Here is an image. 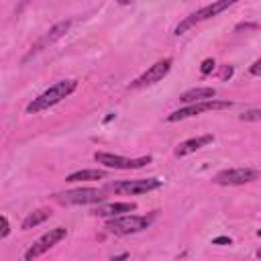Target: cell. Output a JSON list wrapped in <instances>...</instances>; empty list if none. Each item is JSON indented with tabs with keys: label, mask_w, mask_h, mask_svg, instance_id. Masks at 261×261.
<instances>
[{
	"label": "cell",
	"mask_w": 261,
	"mask_h": 261,
	"mask_svg": "<svg viewBox=\"0 0 261 261\" xmlns=\"http://www.w3.org/2000/svg\"><path fill=\"white\" fill-rule=\"evenodd\" d=\"M75 88H77V82H75V80H61V82H55V84H53L51 88H47L43 94H39L37 98H33V102H29L27 112H29V114L43 112V110L55 106L57 102H61L63 98H67Z\"/></svg>",
	"instance_id": "6da1fadb"
},
{
	"label": "cell",
	"mask_w": 261,
	"mask_h": 261,
	"mask_svg": "<svg viewBox=\"0 0 261 261\" xmlns=\"http://www.w3.org/2000/svg\"><path fill=\"white\" fill-rule=\"evenodd\" d=\"M155 220V214H149V216H137V214H122V216H116V218H110L106 222V230L112 232V234H118V237H124V234H135V232H141L145 228L151 226V222Z\"/></svg>",
	"instance_id": "7a4b0ae2"
},
{
	"label": "cell",
	"mask_w": 261,
	"mask_h": 261,
	"mask_svg": "<svg viewBox=\"0 0 261 261\" xmlns=\"http://www.w3.org/2000/svg\"><path fill=\"white\" fill-rule=\"evenodd\" d=\"M234 2L232 0H220V2H212V4H208V6H202L200 10H196V12H192L190 16H186L177 27H175V35H181V33H186L188 29H192L194 24H198V22H202V20H208V18H212V16H216V14H220L222 10H226L228 6H232Z\"/></svg>",
	"instance_id": "3957f363"
},
{
	"label": "cell",
	"mask_w": 261,
	"mask_h": 261,
	"mask_svg": "<svg viewBox=\"0 0 261 261\" xmlns=\"http://www.w3.org/2000/svg\"><path fill=\"white\" fill-rule=\"evenodd\" d=\"M232 102L230 100H204V102H196V104H188L175 112H171L167 116V122H177V120H184V118H190V116H198L202 112H210V110H224V108H230Z\"/></svg>",
	"instance_id": "277c9868"
},
{
	"label": "cell",
	"mask_w": 261,
	"mask_h": 261,
	"mask_svg": "<svg viewBox=\"0 0 261 261\" xmlns=\"http://www.w3.org/2000/svg\"><path fill=\"white\" fill-rule=\"evenodd\" d=\"M161 188V179L157 177H145V179H122V181H112L106 186V190L120 194V196H137V194H145L151 190Z\"/></svg>",
	"instance_id": "5b68a950"
},
{
	"label": "cell",
	"mask_w": 261,
	"mask_h": 261,
	"mask_svg": "<svg viewBox=\"0 0 261 261\" xmlns=\"http://www.w3.org/2000/svg\"><path fill=\"white\" fill-rule=\"evenodd\" d=\"M55 202L59 204H67V206H73V204H100L106 196L102 190H94V188H80V190H69V192H59V194H53L51 196Z\"/></svg>",
	"instance_id": "8992f818"
},
{
	"label": "cell",
	"mask_w": 261,
	"mask_h": 261,
	"mask_svg": "<svg viewBox=\"0 0 261 261\" xmlns=\"http://www.w3.org/2000/svg\"><path fill=\"white\" fill-rule=\"evenodd\" d=\"M261 177V171L259 169H253V167H234V169H222L218 171L212 181L216 186H243V184H249V181H255Z\"/></svg>",
	"instance_id": "52a82bcc"
},
{
	"label": "cell",
	"mask_w": 261,
	"mask_h": 261,
	"mask_svg": "<svg viewBox=\"0 0 261 261\" xmlns=\"http://www.w3.org/2000/svg\"><path fill=\"white\" fill-rule=\"evenodd\" d=\"M67 237V228L63 226H55L49 232H45L43 237H39L27 251H24V261H35L37 257H41L43 253H47L51 247H55L59 241H63Z\"/></svg>",
	"instance_id": "ba28073f"
},
{
	"label": "cell",
	"mask_w": 261,
	"mask_h": 261,
	"mask_svg": "<svg viewBox=\"0 0 261 261\" xmlns=\"http://www.w3.org/2000/svg\"><path fill=\"white\" fill-rule=\"evenodd\" d=\"M94 159H96L100 165L110 167V169H139V167H145L147 163H151V155H143V157L128 159V157H120V155L104 153V151L94 153Z\"/></svg>",
	"instance_id": "9c48e42d"
},
{
	"label": "cell",
	"mask_w": 261,
	"mask_h": 261,
	"mask_svg": "<svg viewBox=\"0 0 261 261\" xmlns=\"http://www.w3.org/2000/svg\"><path fill=\"white\" fill-rule=\"evenodd\" d=\"M171 57H165V59H159V61H155L145 73H141L133 84H130V88L133 90H139V88H145V86H151V84H157V82H161L167 73H169V69H171Z\"/></svg>",
	"instance_id": "30bf717a"
},
{
	"label": "cell",
	"mask_w": 261,
	"mask_h": 261,
	"mask_svg": "<svg viewBox=\"0 0 261 261\" xmlns=\"http://www.w3.org/2000/svg\"><path fill=\"white\" fill-rule=\"evenodd\" d=\"M69 27H71V20H61V22H57V24H53L49 31H47V35H43L33 47H31V51H29V55L24 57V61L29 59V57H33V55H37L39 51H43L47 45H51V43H55L57 39H61L67 31H69Z\"/></svg>",
	"instance_id": "8fae6325"
},
{
	"label": "cell",
	"mask_w": 261,
	"mask_h": 261,
	"mask_svg": "<svg viewBox=\"0 0 261 261\" xmlns=\"http://www.w3.org/2000/svg\"><path fill=\"white\" fill-rule=\"evenodd\" d=\"M137 210V204L135 202H112V204H100L96 206L92 212L96 216H104V218H116V216H122L124 212H133Z\"/></svg>",
	"instance_id": "7c38bea8"
},
{
	"label": "cell",
	"mask_w": 261,
	"mask_h": 261,
	"mask_svg": "<svg viewBox=\"0 0 261 261\" xmlns=\"http://www.w3.org/2000/svg\"><path fill=\"white\" fill-rule=\"evenodd\" d=\"M212 141H214V135H200V137L188 139V141H184V143H179V145L175 147V157H186V155H190V153H194V151L206 147V145L212 143Z\"/></svg>",
	"instance_id": "4fadbf2b"
},
{
	"label": "cell",
	"mask_w": 261,
	"mask_h": 261,
	"mask_svg": "<svg viewBox=\"0 0 261 261\" xmlns=\"http://www.w3.org/2000/svg\"><path fill=\"white\" fill-rule=\"evenodd\" d=\"M216 90L210 86H200V88H192L188 92H184L179 96V100L188 106V104H196V102H204V100H214Z\"/></svg>",
	"instance_id": "5bb4252c"
},
{
	"label": "cell",
	"mask_w": 261,
	"mask_h": 261,
	"mask_svg": "<svg viewBox=\"0 0 261 261\" xmlns=\"http://www.w3.org/2000/svg\"><path fill=\"white\" fill-rule=\"evenodd\" d=\"M106 171L104 169H80L73 171L65 177V181H96V179H104Z\"/></svg>",
	"instance_id": "9a60e30c"
},
{
	"label": "cell",
	"mask_w": 261,
	"mask_h": 261,
	"mask_svg": "<svg viewBox=\"0 0 261 261\" xmlns=\"http://www.w3.org/2000/svg\"><path fill=\"white\" fill-rule=\"evenodd\" d=\"M51 216V210H47V208H41V210H35V212H31L24 220H22V224H20V228L22 230H29V228H35V226H39L41 222H45L47 218Z\"/></svg>",
	"instance_id": "2e32d148"
},
{
	"label": "cell",
	"mask_w": 261,
	"mask_h": 261,
	"mask_svg": "<svg viewBox=\"0 0 261 261\" xmlns=\"http://www.w3.org/2000/svg\"><path fill=\"white\" fill-rule=\"evenodd\" d=\"M243 122H257L261 120V108H251V110H245L241 116H239Z\"/></svg>",
	"instance_id": "e0dca14e"
},
{
	"label": "cell",
	"mask_w": 261,
	"mask_h": 261,
	"mask_svg": "<svg viewBox=\"0 0 261 261\" xmlns=\"http://www.w3.org/2000/svg\"><path fill=\"white\" fill-rule=\"evenodd\" d=\"M214 65H216V63H214V59H212V57L204 59V61H202V65H200V71H202V75H208V73L214 69Z\"/></svg>",
	"instance_id": "ac0fdd59"
},
{
	"label": "cell",
	"mask_w": 261,
	"mask_h": 261,
	"mask_svg": "<svg viewBox=\"0 0 261 261\" xmlns=\"http://www.w3.org/2000/svg\"><path fill=\"white\" fill-rule=\"evenodd\" d=\"M8 232H10L8 218H6V216H2V230H0V239H6V237H8Z\"/></svg>",
	"instance_id": "d6986e66"
},
{
	"label": "cell",
	"mask_w": 261,
	"mask_h": 261,
	"mask_svg": "<svg viewBox=\"0 0 261 261\" xmlns=\"http://www.w3.org/2000/svg\"><path fill=\"white\" fill-rule=\"evenodd\" d=\"M253 75H261V59H257L253 65H251V69H249Z\"/></svg>",
	"instance_id": "ffe728a7"
},
{
	"label": "cell",
	"mask_w": 261,
	"mask_h": 261,
	"mask_svg": "<svg viewBox=\"0 0 261 261\" xmlns=\"http://www.w3.org/2000/svg\"><path fill=\"white\" fill-rule=\"evenodd\" d=\"M212 243H214V245H230L232 241H230L228 237H216V239H214Z\"/></svg>",
	"instance_id": "44dd1931"
},
{
	"label": "cell",
	"mask_w": 261,
	"mask_h": 261,
	"mask_svg": "<svg viewBox=\"0 0 261 261\" xmlns=\"http://www.w3.org/2000/svg\"><path fill=\"white\" fill-rule=\"evenodd\" d=\"M230 75H232V67H230V65H226V67L222 69V73H220V77L224 80V77H230Z\"/></svg>",
	"instance_id": "7402d4cb"
},
{
	"label": "cell",
	"mask_w": 261,
	"mask_h": 261,
	"mask_svg": "<svg viewBox=\"0 0 261 261\" xmlns=\"http://www.w3.org/2000/svg\"><path fill=\"white\" fill-rule=\"evenodd\" d=\"M126 259H128V255H126V253H122V255H118V257H112L110 261H126Z\"/></svg>",
	"instance_id": "603a6c76"
},
{
	"label": "cell",
	"mask_w": 261,
	"mask_h": 261,
	"mask_svg": "<svg viewBox=\"0 0 261 261\" xmlns=\"http://www.w3.org/2000/svg\"><path fill=\"white\" fill-rule=\"evenodd\" d=\"M255 255H257V259H261V249H257V253H255Z\"/></svg>",
	"instance_id": "cb8c5ba5"
},
{
	"label": "cell",
	"mask_w": 261,
	"mask_h": 261,
	"mask_svg": "<svg viewBox=\"0 0 261 261\" xmlns=\"http://www.w3.org/2000/svg\"><path fill=\"white\" fill-rule=\"evenodd\" d=\"M257 237H259V239H261V230H257Z\"/></svg>",
	"instance_id": "d4e9b609"
}]
</instances>
